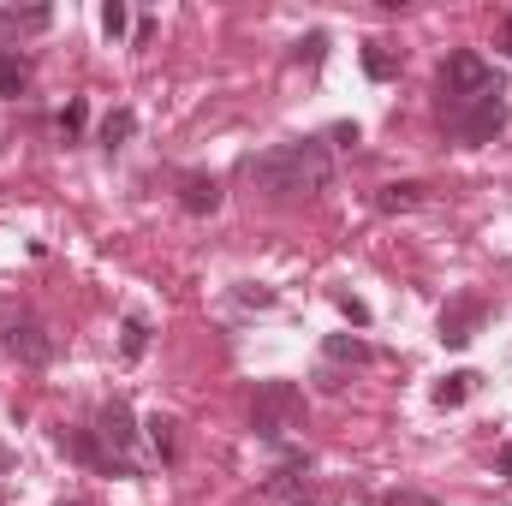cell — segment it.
I'll list each match as a JSON object with an SVG mask.
<instances>
[{
	"mask_svg": "<svg viewBox=\"0 0 512 506\" xmlns=\"http://www.w3.org/2000/svg\"><path fill=\"white\" fill-rule=\"evenodd\" d=\"M239 179L256 185V197L268 203H304V197H322L334 185V155H328V137H286L262 155L239 161Z\"/></svg>",
	"mask_w": 512,
	"mask_h": 506,
	"instance_id": "6da1fadb",
	"label": "cell"
},
{
	"mask_svg": "<svg viewBox=\"0 0 512 506\" xmlns=\"http://www.w3.org/2000/svg\"><path fill=\"white\" fill-rule=\"evenodd\" d=\"M501 90H507V78L477 48H453L441 60V72H435V114H453V108L483 102V96H501Z\"/></svg>",
	"mask_w": 512,
	"mask_h": 506,
	"instance_id": "7a4b0ae2",
	"label": "cell"
},
{
	"mask_svg": "<svg viewBox=\"0 0 512 506\" xmlns=\"http://www.w3.org/2000/svg\"><path fill=\"white\" fill-rule=\"evenodd\" d=\"M304 417H310V399H304V387L298 381H256L251 393V435L262 447H286V435L292 429H304Z\"/></svg>",
	"mask_w": 512,
	"mask_h": 506,
	"instance_id": "3957f363",
	"label": "cell"
},
{
	"mask_svg": "<svg viewBox=\"0 0 512 506\" xmlns=\"http://www.w3.org/2000/svg\"><path fill=\"white\" fill-rule=\"evenodd\" d=\"M0 346H6V358H18L24 370H48L54 352H60V340L48 334V322L30 316V310H12V304H0Z\"/></svg>",
	"mask_w": 512,
	"mask_h": 506,
	"instance_id": "277c9868",
	"label": "cell"
},
{
	"mask_svg": "<svg viewBox=\"0 0 512 506\" xmlns=\"http://www.w3.org/2000/svg\"><path fill=\"white\" fill-rule=\"evenodd\" d=\"M507 120H512L507 90H501V96H483V102H465V108H453V114H441V126H447V137H453L459 149H489V143L507 131Z\"/></svg>",
	"mask_w": 512,
	"mask_h": 506,
	"instance_id": "5b68a950",
	"label": "cell"
},
{
	"mask_svg": "<svg viewBox=\"0 0 512 506\" xmlns=\"http://www.w3.org/2000/svg\"><path fill=\"white\" fill-rule=\"evenodd\" d=\"M489 316H495V304H489L483 292H453V298L441 304V316H435V340L453 346V352H465V346L489 328Z\"/></svg>",
	"mask_w": 512,
	"mask_h": 506,
	"instance_id": "8992f818",
	"label": "cell"
},
{
	"mask_svg": "<svg viewBox=\"0 0 512 506\" xmlns=\"http://www.w3.org/2000/svg\"><path fill=\"white\" fill-rule=\"evenodd\" d=\"M54 447L60 453H72L84 471H96V477H143V465H131L120 453H108V441L96 435V423L90 429H54Z\"/></svg>",
	"mask_w": 512,
	"mask_h": 506,
	"instance_id": "52a82bcc",
	"label": "cell"
},
{
	"mask_svg": "<svg viewBox=\"0 0 512 506\" xmlns=\"http://www.w3.org/2000/svg\"><path fill=\"white\" fill-rule=\"evenodd\" d=\"M173 197H179V209H185L191 221H209V215H221V203H227L221 179L203 173V167H179V173H173Z\"/></svg>",
	"mask_w": 512,
	"mask_h": 506,
	"instance_id": "ba28073f",
	"label": "cell"
},
{
	"mask_svg": "<svg viewBox=\"0 0 512 506\" xmlns=\"http://www.w3.org/2000/svg\"><path fill=\"white\" fill-rule=\"evenodd\" d=\"M96 435L108 441V453H120V459H131V447H137V435H143V423H137V411H131V399H102L96 405ZM137 465V459H131Z\"/></svg>",
	"mask_w": 512,
	"mask_h": 506,
	"instance_id": "9c48e42d",
	"label": "cell"
},
{
	"mask_svg": "<svg viewBox=\"0 0 512 506\" xmlns=\"http://www.w3.org/2000/svg\"><path fill=\"white\" fill-rule=\"evenodd\" d=\"M48 24H54V6H0V42L42 36Z\"/></svg>",
	"mask_w": 512,
	"mask_h": 506,
	"instance_id": "30bf717a",
	"label": "cell"
},
{
	"mask_svg": "<svg viewBox=\"0 0 512 506\" xmlns=\"http://www.w3.org/2000/svg\"><path fill=\"white\" fill-rule=\"evenodd\" d=\"M322 358H328V370H358V364H376V346L364 334H328Z\"/></svg>",
	"mask_w": 512,
	"mask_h": 506,
	"instance_id": "8fae6325",
	"label": "cell"
},
{
	"mask_svg": "<svg viewBox=\"0 0 512 506\" xmlns=\"http://www.w3.org/2000/svg\"><path fill=\"white\" fill-rule=\"evenodd\" d=\"M358 60H364V78H370V84H393V78L405 72V54H399L393 42H382V36H370V42L358 48Z\"/></svg>",
	"mask_w": 512,
	"mask_h": 506,
	"instance_id": "7c38bea8",
	"label": "cell"
},
{
	"mask_svg": "<svg viewBox=\"0 0 512 506\" xmlns=\"http://www.w3.org/2000/svg\"><path fill=\"white\" fill-rule=\"evenodd\" d=\"M143 435H149V447H155V459H161V465H173V459H179V423H173L167 411L143 417Z\"/></svg>",
	"mask_w": 512,
	"mask_h": 506,
	"instance_id": "4fadbf2b",
	"label": "cell"
},
{
	"mask_svg": "<svg viewBox=\"0 0 512 506\" xmlns=\"http://www.w3.org/2000/svg\"><path fill=\"white\" fill-rule=\"evenodd\" d=\"M477 387H483V376H477V370H453V376L435 381V405H441V411H459Z\"/></svg>",
	"mask_w": 512,
	"mask_h": 506,
	"instance_id": "5bb4252c",
	"label": "cell"
},
{
	"mask_svg": "<svg viewBox=\"0 0 512 506\" xmlns=\"http://www.w3.org/2000/svg\"><path fill=\"white\" fill-rule=\"evenodd\" d=\"M24 90H30V60L18 48H0V102H12Z\"/></svg>",
	"mask_w": 512,
	"mask_h": 506,
	"instance_id": "9a60e30c",
	"label": "cell"
},
{
	"mask_svg": "<svg viewBox=\"0 0 512 506\" xmlns=\"http://www.w3.org/2000/svg\"><path fill=\"white\" fill-rule=\"evenodd\" d=\"M143 352H149V316L143 310H126V322H120V358L137 364Z\"/></svg>",
	"mask_w": 512,
	"mask_h": 506,
	"instance_id": "2e32d148",
	"label": "cell"
},
{
	"mask_svg": "<svg viewBox=\"0 0 512 506\" xmlns=\"http://www.w3.org/2000/svg\"><path fill=\"white\" fill-rule=\"evenodd\" d=\"M131 131H137V114H131V108H108V114H102V149L120 155L131 143Z\"/></svg>",
	"mask_w": 512,
	"mask_h": 506,
	"instance_id": "e0dca14e",
	"label": "cell"
},
{
	"mask_svg": "<svg viewBox=\"0 0 512 506\" xmlns=\"http://www.w3.org/2000/svg\"><path fill=\"white\" fill-rule=\"evenodd\" d=\"M84 126H90V102L72 96V102L54 114V131H60V143H84Z\"/></svg>",
	"mask_w": 512,
	"mask_h": 506,
	"instance_id": "ac0fdd59",
	"label": "cell"
},
{
	"mask_svg": "<svg viewBox=\"0 0 512 506\" xmlns=\"http://www.w3.org/2000/svg\"><path fill=\"white\" fill-rule=\"evenodd\" d=\"M417 203H423V185H417V179H399V185H382V191H376V209H382V215L417 209Z\"/></svg>",
	"mask_w": 512,
	"mask_h": 506,
	"instance_id": "d6986e66",
	"label": "cell"
},
{
	"mask_svg": "<svg viewBox=\"0 0 512 506\" xmlns=\"http://www.w3.org/2000/svg\"><path fill=\"white\" fill-rule=\"evenodd\" d=\"M126 30H131V6H126V0H102V36H108V42H120Z\"/></svg>",
	"mask_w": 512,
	"mask_h": 506,
	"instance_id": "ffe728a7",
	"label": "cell"
},
{
	"mask_svg": "<svg viewBox=\"0 0 512 506\" xmlns=\"http://www.w3.org/2000/svg\"><path fill=\"white\" fill-rule=\"evenodd\" d=\"M322 54H328V30H310V36L292 48V66H310V72H316V66H322Z\"/></svg>",
	"mask_w": 512,
	"mask_h": 506,
	"instance_id": "44dd1931",
	"label": "cell"
},
{
	"mask_svg": "<svg viewBox=\"0 0 512 506\" xmlns=\"http://www.w3.org/2000/svg\"><path fill=\"white\" fill-rule=\"evenodd\" d=\"M334 304H340V316H346L352 328H370V304H364L358 292H334Z\"/></svg>",
	"mask_w": 512,
	"mask_h": 506,
	"instance_id": "7402d4cb",
	"label": "cell"
},
{
	"mask_svg": "<svg viewBox=\"0 0 512 506\" xmlns=\"http://www.w3.org/2000/svg\"><path fill=\"white\" fill-rule=\"evenodd\" d=\"M495 471H501V483H512V441L495 447Z\"/></svg>",
	"mask_w": 512,
	"mask_h": 506,
	"instance_id": "603a6c76",
	"label": "cell"
},
{
	"mask_svg": "<svg viewBox=\"0 0 512 506\" xmlns=\"http://www.w3.org/2000/svg\"><path fill=\"white\" fill-rule=\"evenodd\" d=\"M149 36H155V18H137V30H131V42H137V48H149Z\"/></svg>",
	"mask_w": 512,
	"mask_h": 506,
	"instance_id": "cb8c5ba5",
	"label": "cell"
},
{
	"mask_svg": "<svg viewBox=\"0 0 512 506\" xmlns=\"http://www.w3.org/2000/svg\"><path fill=\"white\" fill-rule=\"evenodd\" d=\"M495 48H501V54H507V60H512V12H507V18H501V36H495Z\"/></svg>",
	"mask_w": 512,
	"mask_h": 506,
	"instance_id": "d4e9b609",
	"label": "cell"
},
{
	"mask_svg": "<svg viewBox=\"0 0 512 506\" xmlns=\"http://www.w3.org/2000/svg\"><path fill=\"white\" fill-rule=\"evenodd\" d=\"M0 471H12V447H0Z\"/></svg>",
	"mask_w": 512,
	"mask_h": 506,
	"instance_id": "484cf974",
	"label": "cell"
},
{
	"mask_svg": "<svg viewBox=\"0 0 512 506\" xmlns=\"http://www.w3.org/2000/svg\"><path fill=\"white\" fill-rule=\"evenodd\" d=\"M286 506H316V501H310V495H298V501H286Z\"/></svg>",
	"mask_w": 512,
	"mask_h": 506,
	"instance_id": "4316f807",
	"label": "cell"
},
{
	"mask_svg": "<svg viewBox=\"0 0 512 506\" xmlns=\"http://www.w3.org/2000/svg\"><path fill=\"white\" fill-rule=\"evenodd\" d=\"M54 506H78V501H66V495H60V501H54Z\"/></svg>",
	"mask_w": 512,
	"mask_h": 506,
	"instance_id": "83f0119b",
	"label": "cell"
},
{
	"mask_svg": "<svg viewBox=\"0 0 512 506\" xmlns=\"http://www.w3.org/2000/svg\"><path fill=\"white\" fill-rule=\"evenodd\" d=\"M0 506H6V489H0Z\"/></svg>",
	"mask_w": 512,
	"mask_h": 506,
	"instance_id": "f1b7e54d",
	"label": "cell"
}]
</instances>
